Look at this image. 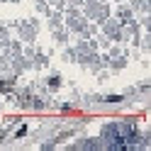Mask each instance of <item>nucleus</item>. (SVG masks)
Listing matches in <instances>:
<instances>
[{
	"instance_id": "nucleus-1",
	"label": "nucleus",
	"mask_w": 151,
	"mask_h": 151,
	"mask_svg": "<svg viewBox=\"0 0 151 151\" xmlns=\"http://www.w3.org/2000/svg\"><path fill=\"white\" fill-rule=\"evenodd\" d=\"M0 90H7V83H0Z\"/></svg>"
}]
</instances>
